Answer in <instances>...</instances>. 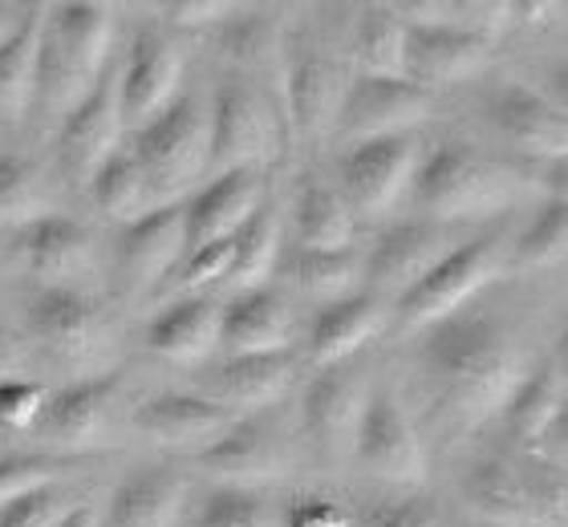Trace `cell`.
<instances>
[{
	"instance_id": "obj_1",
	"label": "cell",
	"mask_w": 568,
	"mask_h": 527,
	"mask_svg": "<svg viewBox=\"0 0 568 527\" xmlns=\"http://www.w3.org/2000/svg\"><path fill=\"white\" fill-rule=\"evenodd\" d=\"M418 365L438 414L450 426H475L504 411L511 389L520 386L528 365L516 333L496 313H459L443 316L423 328Z\"/></svg>"
},
{
	"instance_id": "obj_2",
	"label": "cell",
	"mask_w": 568,
	"mask_h": 527,
	"mask_svg": "<svg viewBox=\"0 0 568 527\" xmlns=\"http://www.w3.org/2000/svg\"><path fill=\"white\" fill-rule=\"evenodd\" d=\"M511 171L475 159L467 146H438L418 163L415 171V200L426 220H475L496 215L511 203Z\"/></svg>"
},
{
	"instance_id": "obj_3",
	"label": "cell",
	"mask_w": 568,
	"mask_h": 527,
	"mask_svg": "<svg viewBox=\"0 0 568 527\" xmlns=\"http://www.w3.org/2000/svg\"><path fill=\"white\" fill-rule=\"evenodd\" d=\"M508 256V235L491 227V232L463 240L450 256H443L423 281L398 301V321L403 328H426L443 321V316L459 313L479 288L496 281Z\"/></svg>"
},
{
	"instance_id": "obj_4",
	"label": "cell",
	"mask_w": 568,
	"mask_h": 527,
	"mask_svg": "<svg viewBox=\"0 0 568 527\" xmlns=\"http://www.w3.org/2000/svg\"><path fill=\"white\" fill-rule=\"evenodd\" d=\"M131 151L146 179V195L175 203L171 195L195 183L207 166V110L195 98H179L139 130Z\"/></svg>"
},
{
	"instance_id": "obj_5",
	"label": "cell",
	"mask_w": 568,
	"mask_h": 527,
	"mask_svg": "<svg viewBox=\"0 0 568 527\" xmlns=\"http://www.w3.org/2000/svg\"><path fill=\"white\" fill-rule=\"evenodd\" d=\"M423 163V142L415 134H390V139L357 142L342 163V200L354 215H386L398 203L410 175Z\"/></svg>"
},
{
	"instance_id": "obj_6",
	"label": "cell",
	"mask_w": 568,
	"mask_h": 527,
	"mask_svg": "<svg viewBox=\"0 0 568 527\" xmlns=\"http://www.w3.org/2000/svg\"><path fill=\"white\" fill-rule=\"evenodd\" d=\"M463 240L450 232L447 223L435 220H415V223H398L382 235L378 244L366 252V293L374 296H394L403 301L426 272L435 268L438 260L450 256Z\"/></svg>"
},
{
	"instance_id": "obj_7",
	"label": "cell",
	"mask_w": 568,
	"mask_h": 527,
	"mask_svg": "<svg viewBox=\"0 0 568 527\" xmlns=\"http://www.w3.org/2000/svg\"><path fill=\"white\" fill-rule=\"evenodd\" d=\"M430 114V94L406 78H354L337 110V134L357 142L415 134V126Z\"/></svg>"
},
{
	"instance_id": "obj_8",
	"label": "cell",
	"mask_w": 568,
	"mask_h": 527,
	"mask_svg": "<svg viewBox=\"0 0 568 527\" xmlns=\"http://www.w3.org/2000/svg\"><path fill=\"white\" fill-rule=\"evenodd\" d=\"M29 328L65 365H90L102 353V345H106L102 308L82 288L41 284L33 301H29Z\"/></svg>"
},
{
	"instance_id": "obj_9",
	"label": "cell",
	"mask_w": 568,
	"mask_h": 527,
	"mask_svg": "<svg viewBox=\"0 0 568 527\" xmlns=\"http://www.w3.org/2000/svg\"><path fill=\"white\" fill-rule=\"evenodd\" d=\"M354 455L378 479L398 483V487L423 483L426 475V455L423 443H418L415 422L406 418L403 402L386 394V389H369V402L354 434Z\"/></svg>"
},
{
	"instance_id": "obj_10",
	"label": "cell",
	"mask_w": 568,
	"mask_h": 527,
	"mask_svg": "<svg viewBox=\"0 0 568 527\" xmlns=\"http://www.w3.org/2000/svg\"><path fill=\"white\" fill-rule=\"evenodd\" d=\"M276 122L256 90L232 85L215 98V110L207 114V166L220 175L236 166H261L273 154Z\"/></svg>"
},
{
	"instance_id": "obj_11",
	"label": "cell",
	"mask_w": 568,
	"mask_h": 527,
	"mask_svg": "<svg viewBox=\"0 0 568 527\" xmlns=\"http://www.w3.org/2000/svg\"><path fill=\"white\" fill-rule=\"evenodd\" d=\"M366 402H369V382L357 365H345V362L325 365L305 386L301 422H305L308 438L325 455H349Z\"/></svg>"
},
{
	"instance_id": "obj_12",
	"label": "cell",
	"mask_w": 568,
	"mask_h": 527,
	"mask_svg": "<svg viewBox=\"0 0 568 527\" xmlns=\"http://www.w3.org/2000/svg\"><path fill=\"white\" fill-rule=\"evenodd\" d=\"M122 142V98H119V70H106L98 78V85L90 90L73 114H65L61 122V163L70 171V179L90 183L94 171L106 163L110 154L119 151Z\"/></svg>"
},
{
	"instance_id": "obj_13",
	"label": "cell",
	"mask_w": 568,
	"mask_h": 527,
	"mask_svg": "<svg viewBox=\"0 0 568 527\" xmlns=\"http://www.w3.org/2000/svg\"><path fill=\"white\" fill-rule=\"evenodd\" d=\"M187 252V215L183 203H154L146 215L131 220L119 240V276L134 296L151 293Z\"/></svg>"
},
{
	"instance_id": "obj_14",
	"label": "cell",
	"mask_w": 568,
	"mask_h": 527,
	"mask_svg": "<svg viewBox=\"0 0 568 527\" xmlns=\"http://www.w3.org/2000/svg\"><path fill=\"white\" fill-rule=\"evenodd\" d=\"M12 252L21 256V264L45 284H61V288H78V276L94 272V235L70 215H37L33 223L17 227L12 235Z\"/></svg>"
},
{
	"instance_id": "obj_15",
	"label": "cell",
	"mask_w": 568,
	"mask_h": 527,
	"mask_svg": "<svg viewBox=\"0 0 568 527\" xmlns=\"http://www.w3.org/2000/svg\"><path fill=\"white\" fill-rule=\"evenodd\" d=\"M236 422V411H227L212 398H200V394H163V398H151L146 406H139V414H134V426L151 443L195 458L203 450H212Z\"/></svg>"
},
{
	"instance_id": "obj_16",
	"label": "cell",
	"mask_w": 568,
	"mask_h": 527,
	"mask_svg": "<svg viewBox=\"0 0 568 527\" xmlns=\"http://www.w3.org/2000/svg\"><path fill=\"white\" fill-rule=\"evenodd\" d=\"M491 58V41L455 29V24H418L406 29V82H415L418 90L430 94V85L463 82L479 73Z\"/></svg>"
},
{
	"instance_id": "obj_17",
	"label": "cell",
	"mask_w": 568,
	"mask_h": 527,
	"mask_svg": "<svg viewBox=\"0 0 568 527\" xmlns=\"http://www.w3.org/2000/svg\"><path fill=\"white\" fill-rule=\"evenodd\" d=\"M179 73V49L163 33H142L131 45L126 70H119V98H122V126H146L159 118L175 98Z\"/></svg>"
},
{
	"instance_id": "obj_18",
	"label": "cell",
	"mask_w": 568,
	"mask_h": 527,
	"mask_svg": "<svg viewBox=\"0 0 568 527\" xmlns=\"http://www.w3.org/2000/svg\"><path fill=\"white\" fill-rule=\"evenodd\" d=\"M288 446L268 422L240 418L232 430L200 455V467L212 470L220 487H256V483L281 479L288 470Z\"/></svg>"
},
{
	"instance_id": "obj_19",
	"label": "cell",
	"mask_w": 568,
	"mask_h": 527,
	"mask_svg": "<svg viewBox=\"0 0 568 527\" xmlns=\"http://www.w3.org/2000/svg\"><path fill=\"white\" fill-rule=\"evenodd\" d=\"M261 166H236V171L215 175L195 200L183 203L191 252L215 240H232L261 211Z\"/></svg>"
},
{
	"instance_id": "obj_20",
	"label": "cell",
	"mask_w": 568,
	"mask_h": 527,
	"mask_svg": "<svg viewBox=\"0 0 568 527\" xmlns=\"http://www.w3.org/2000/svg\"><path fill=\"white\" fill-rule=\"evenodd\" d=\"M491 122L504 130V139L516 142L520 151L536 159H565L568 146V122L565 110L552 105V98L528 85H504L491 98Z\"/></svg>"
},
{
	"instance_id": "obj_21",
	"label": "cell",
	"mask_w": 568,
	"mask_h": 527,
	"mask_svg": "<svg viewBox=\"0 0 568 527\" xmlns=\"http://www.w3.org/2000/svg\"><path fill=\"white\" fill-rule=\"evenodd\" d=\"M349 90V78L337 61L321 58V53H301L284 65V98H288V118H293L296 134L317 139L337 122L342 98Z\"/></svg>"
},
{
	"instance_id": "obj_22",
	"label": "cell",
	"mask_w": 568,
	"mask_h": 527,
	"mask_svg": "<svg viewBox=\"0 0 568 527\" xmlns=\"http://www.w3.org/2000/svg\"><path fill=\"white\" fill-rule=\"evenodd\" d=\"M293 341V313L284 296L268 288L240 293L227 308H220V345L227 357H261V353H288Z\"/></svg>"
},
{
	"instance_id": "obj_23",
	"label": "cell",
	"mask_w": 568,
	"mask_h": 527,
	"mask_svg": "<svg viewBox=\"0 0 568 527\" xmlns=\"http://www.w3.org/2000/svg\"><path fill=\"white\" fill-rule=\"evenodd\" d=\"M463 499L475 516L484 519V527H540V511L532 504L528 479L520 470L508 467L504 458H484L467 470L463 479Z\"/></svg>"
},
{
	"instance_id": "obj_24",
	"label": "cell",
	"mask_w": 568,
	"mask_h": 527,
	"mask_svg": "<svg viewBox=\"0 0 568 527\" xmlns=\"http://www.w3.org/2000/svg\"><path fill=\"white\" fill-rule=\"evenodd\" d=\"M386 325V301L374 293H354L345 301H333L317 313L313 321V337H308V353L313 362L337 365L345 357H354L369 337H378Z\"/></svg>"
},
{
	"instance_id": "obj_25",
	"label": "cell",
	"mask_w": 568,
	"mask_h": 527,
	"mask_svg": "<svg viewBox=\"0 0 568 527\" xmlns=\"http://www.w3.org/2000/svg\"><path fill=\"white\" fill-rule=\"evenodd\" d=\"M183 499H187V483L179 470H134L131 479L119 483V491L106 507V524L98 527H175Z\"/></svg>"
},
{
	"instance_id": "obj_26",
	"label": "cell",
	"mask_w": 568,
	"mask_h": 527,
	"mask_svg": "<svg viewBox=\"0 0 568 527\" xmlns=\"http://www.w3.org/2000/svg\"><path fill=\"white\" fill-rule=\"evenodd\" d=\"M119 382L114 377H85L78 386H65L45 398V411L37 418V434L65 446H90L102 438L110 398Z\"/></svg>"
},
{
	"instance_id": "obj_27",
	"label": "cell",
	"mask_w": 568,
	"mask_h": 527,
	"mask_svg": "<svg viewBox=\"0 0 568 527\" xmlns=\"http://www.w3.org/2000/svg\"><path fill=\"white\" fill-rule=\"evenodd\" d=\"M45 37L65 58L78 61L90 78H102L106 73L110 37H114V12H110V4H98V0L49 4Z\"/></svg>"
},
{
	"instance_id": "obj_28",
	"label": "cell",
	"mask_w": 568,
	"mask_h": 527,
	"mask_svg": "<svg viewBox=\"0 0 568 527\" xmlns=\"http://www.w3.org/2000/svg\"><path fill=\"white\" fill-rule=\"evenodd\" d=\"M146 345L166 362H200L220 345V305L207 296H183L154 316Z\"/></svg>"
},
{
	"instance_id": "obj_29",
	"label": "cell",
	"mask_w": 568,
	"mask_h": 527,
	"mask_svg": "<svg viewBox=\"0 0 568 527\" xmlns=\"http://www.w3.org/2000/svg\"><path fill=\"white\" fill-rule=\"evenodd\" d=\"M293 357L288 353H261V357H227L212 374V402L227 411H261L281 398L293 382Z\"/></svg>"
},
{
	"instance_id": "obj_30",
	"label": "cell",
	"mask_w": 568,
	"mask_h": 527,
	"mask_svg": "<svg viewBox=\"0 0 568 527\" xmlns=\"http://www.w3.org/2000/svg\"><path fill=\"white\" fill-rule=\"evenodd\" d=\"M557 418H565V353L560 349L540 369H528L520 386L511 389V398L504 402V426L520 443H536Z\"/></svg>"
},
{
	"instance_id": "obj_31",
	"label": "cell",
	"mask_w": 568,
	"mask_h": 527,
	"mask_svg": "<svg viewBox=\"0 0 568 527\" xmlns=\"http://www.w3.org/2000/svg\"><path fill=\"white\" fill-rule=\"evenodd\" d=\"M293 220L301 247H313V252H337V247H349V240H354V211L345 207L342 191L321 183V179L301 183Z\"/></svg>"
},
{
	"instance_id": "obj_32",
	"label": "cell",
	"mask_w": 568,
	"mask_h": 527,
	"mask_svg": "<svg viewBox=\"0 0 568 527\" xmlns=\"http://www.w3.org/2000/svg\"><path fill=\"white\" fill-rule=\"evenodd\" d=\"M45 9L24 12L21 29L0 45V114L21 118L37 98V61H41Z\"/></svg>"
},
{
	"instance_id": "obj_33",
	"label": "cell",
	"mask_w": 568,
	"mask_h": 527,
	"mask_svg": "<svg viewBox=\"0 0 568 527\" xmlns=\"http://www.w3.org/2000/svg\"><path fill=\"white\" fill-rule=\"evenodd\" d=\"M293 281L296 288L313 301H345L366 284V256L354 247H337V252H313L301 247L293 260Z\"/></svg>"
},
{
	"instance_id": "obj_34",
	"label": "cell",
	"mask_w": 568,
	"mask_h": 527,
	"mask_svg": "<svg viewBox=\"0 0 568 527\" xmlns=\"http://www.w3.org/2000/svg\"><path fill=\"white\" fill-rule=\"evenodd\" d=\"M406 24L394 4H369L357 24V65L362 78H406Z\"/></svg>"
},
{
	"instance_id": "obj_35",
	"label": "cell",
	"mask_w": 568,
	"mask_h": 527,
	"mask_svg": "<svg viewBox=\"0 0 568 527\" xmlns=\"http://www.w3.org/2000/svg\"><path fill=\"white\" fill-rule=\"evenodd\" d=\"M224 49H227V58L240 61V65H248L252 73L281 78L284 82L281 24H276L268 12H244V17L224 21Z\"/></svg>"
},
{
	"instance_id": "obj_36",
	"label": "cell",
	"mask_w": 568,
	"mask_h": 527,
	"mask_svg": "<svg viewBox=\"0 0 568 527\" xmlns=\"http://www.w3.org/2000/svg\"><path fill=\"white\" fill-rule=\"evenodd\" d=\"M90 195H94L98 211L110 215V220H139L142 203H146V179H142V166L134 159V151H114L106 163L98 166L94 179H90Z\"/></svg>"
},
{
	"instance_id": "obj_37",
	"label": "cell",
	"mask_w": 568,
	"mask_h": 527,
	"mask_svg": "<svg viewBox=\"0 0 568 527\" xmlns=\"http://www.w3.org/2000/svg\"><path fill=\"white\" fill-rule=\"evenodd\" d=\"M273 264H276V220L273 211L261 207L232 235V268H227L224 284H232L240 293H252V288L264 284Z\"/></svg>"
},
{
	"instance_id": "obj_38",
	"label": "cell",
	"mask_w": 568,
	"mask_h": 527,
	"mask_svg": "<svg viewBox=\"0 0 568 527\" xmlns=\"http://www.w3.org/2000/svg\"><path fill=\"white\" fill-rule=\"evenodd\" d=\"M195 527H281V519L252 487H215L195 507Z\"/></svg>"
},
{
	"instance_id": "obj_39",
	"label": "cell",
	"mask_w": 568,
	"mask_h": 527,
	"mask_svg": "<svg viewBox=\"0 0 568 527\" xmlns=\"http://www.w3.org/2000/svg\"><path fill=\"white\" fill-rule=\"evenodd\" d=\"M37 215H45V195H41L33 163L4 154L0 159V223L4 227H24Z\"/></svg>"
},
{
	"instance_id": "obj_40",
	"label": "cell",
	"mask_w": 568,
	"mask_h": 527,
	"mask_svg": "<svg viewBox=\"0 0 568 527\" xmlns=\"http://www.w3.org/2000/svg\"><path fill=\"white\" fill-rule=\"evenodd\" d=\"M565 244H568V207L565 200H557L536 211V220L524 227V235L516 240V260H520L524 268H548V264L565 260Z\"/></svg>"
},
{
	"instance_id": "obj_41",
	"label": "cell",
	"mask_w": 568,
	"mask_h": 527,
	"mask_svg": "<svg viewBox=\"0 0 568 527\" xmlns=\"http://www.w3.org/2000/svg\"><path fill=\"white\" fill-rule=\"evenodd\" d=\"M82 499L73 487L65 483H45V487H33L24 491L21 499L0 507V527H58L61 519L78 511Z\"/></svg>"
},
{
	"instance_id": "obj_42",
	"label": "cell",
	"mask_w": 568,
	"mask_h": 527,
	"mask_svg": "<svg viewBox=\"0 0 568 527\" xmlns=\"http://www.w3.org/2000/svg\"><path fill=\"white\" fill-rule=\"evenodd\" d=\"M70 470H78L73 458L58 455H24V458H0V507L21 499L24 491L33 487H45V483H61Z\"/></svg>"
},
{
	"instance_id": "obj_43",
	"label": "cell",
	"mask_w": 568,
	"mask_h": 527,
	"mask_svg": "<svg viewBox=\"0 0 568 527\" xmlns=\"http://www.w3.org/2000/svg\"><path fill=\"white\" fill-rule=\"evenodd\" d=\"M227 268H232V240H215V244L195 247L187 256V264L179 268L175 288L179 293H191V288H203V284L224 281Z\"/></svg>"
},
{
	"instance_id": "obj_44",
	"label": "cell",
	"mask_w": 568,
	"mask_h": 527,
	"mask_svg": "<svg viewBox=\"0 0 568 527\" xmlns=\"http://www.w3.org/2000/svg\"><path fill=\"white\" fill-rule=\"evenodd\" d=\"M362 527H438L426 499H378L362 511Z\"/></svg>"
},
{
	"instance_id": "obj_45",
	"label": "cell",
	"mask_w": 568,
	"mask_h": 527,
	"mask_svg": "<svg viewBox=\"0 0 568 527\" xmlns=\"http://www.w3.org/2000/svg\"><path fill=\"white\" fill-rule=\"evenodd\" d=\"M45 389L37 382H0V422L9 426H37L45 411Z\"/></svg>"
},
{
	"instance_id": "obj_46",
	"label": "cell",
	"mask_w": 568,
	"mask_h": 527,
	"mask_svg": "<svg viewBox=\"0 0 568 527\" xmlns=\"http://www.w3.org/2000/svg\"><path fill=\"white\" fill-rule=\"evenodd\" d=\"M163 17L179 29H203V24H224L232 17V4L220 0H171L163 4Z\"/></svg>"
},
{
	"instance_id": "obj_47",
	"label": "cell",
	"mask_w": 568,
	"mask_h": 527,
	"mask_svg": "<svg viewBox=\"0 0 568 527\" xmlns=\"http://www.w3.org/2000/svg\"><path fill=\"white\" fill-rule=\"evenodd\" d=\"M281 527H349L345 511L329 499H317V495H305V499H296L288 507V516H284Z\"/></svg>"
},
{
	"instance_id": "obj_48",
	"label": "cell",
	"mask_w": 568,
	"mask_h": 527,
	"mask_svg": "<svg viewBox=\"0 0 568 527\" xmlns=\"http://www.w3.org/2000/svg\"><path fill=\"white\" fill-rule=\"evenodd\" d=\"M24 365H29V345L9 325H0V377L21 374Z\"/></svg>"
},
{
	"instance_id": "obj_49",
	"label": "cell",
	"mask_w": 568,
	"mask_h": 527,
	"mask_svg": "<svg viewBox=\"0 0 568 527\" xmlns=\"http://www.w3.org/2000/svg\"><path fill=\"white\" fill-rule=\"evenodd\" d=\"M24 12H29V9H17V4H4V0H0V45H4V41L21 29Z\"/></svg>"
},
{
	"instance_id": "obj_50",
	"label": "cell",
	"mask_w": 568,
	"mask_h": 527,
	"mask_svg": "<svg viewBox=\"0 0 568 527\" xmlns=\"http://www.w3.org/2000/svg\"><path fill=\"white\" fill-rule=\"evenodd\" d=\"M58 527H98V516H94V511H90V507H78V511H70V516H65V519H61V524Z\"/></svg>"
}]
</instances>
